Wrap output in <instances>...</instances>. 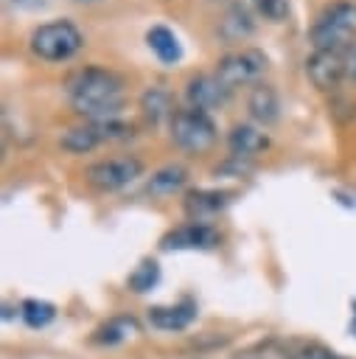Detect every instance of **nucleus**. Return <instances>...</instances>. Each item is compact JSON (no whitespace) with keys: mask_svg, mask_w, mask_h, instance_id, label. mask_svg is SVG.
Masks as SVG:
<instances>
[{"mask_svg":"<svg viewBox=\"0 0 356 359\" xmlns=\"http://www.w3.org/2000/svg\"><path fill=\"white\" fill-rule=\"evenodd\" d=\"M90 123L95 126L101 143L104 140H129L135 135V126L126 123L123 118H104V121H90Z\"/></svg>","mask_w":356,"mask_h":359,"instance_id":"nucleus-23","label":"nucleus"},{"mask_svg":"<svg viewBox=\"0 0 356 359\" xmlns=\"http://www.w3.org/2000/svg\"><path fill=\"white\" fill-rule=\"evenodd\" d=\"M342 56H345V76H348V81H356V42L342 48Z\"/></svg>","mask_w":356,"mask_h":359,"instance_id":"nucleus-25","label":"nucleus"},{"mask_svg":"<svg viewBox=\"0 0 356 359\" xmlns=\"http://www.w3.org/2000/svg\"><path fill=\"white\" fill-rule=\"evenodd\" d=\"M219 241H221V236L213 224L188 222V224L168 230L160 238V250H165V252H171V250H213V247H219Z\"/></svg>","mask_w":356,"mask_h":359,"instance_id":"nucleus-8","label":"nucleus"},{"mask_svg":"<svg viewBox=\"0 0 356 359\" xmlns=\"http://www.w3.org/2000/svg\"><path fill=\"white\" fill-rule=\"evenodd\" d=\"M20 317H22V323H25L28 328H45L48 323H53L56 306L48 303V300L28 297V300H22V306H20Z\"/></svg>","mask_w":356,"mask_h":359,"instance_id":"nucleus-20","label":"nucleus"},{"mask_svg":"<svg viewBox=\"0 0 356 359\" xmlns=\"http://www.w3.org/2000/svg\"><path fill=\"white\" fill-rule=\"evenodd\" d=\"M356 36V3L353 0H334L328 3L314 25L308 28V42L314 50H342Z\"/></svg>","mask_w":356,"mask_h":359,"instance_id":"nucleus-2","label":"nucleus"},{"mask_svg":"<svg viewBox=\"0 0 356 359\" xmlns=\"http://www.w3.org/2000/svg\"><path fill=\"white\" fill-rule=\"evenodd\" d=\"M227 98H230V90L213 73L191 76L188 84H185V101H188V107H196V109L210 112V109H219Z\"/></svg>","mask_w":356,"mask_h":359,"instance_id":"nucleus-10","label":"nucleus"},{"mask_svg":"<svg viewBox=\"0 0 356 359\" xmlns=\"http://www.w3.org/2000/svg\"><path fill=\"white\" fill-rule=\"evenodd\" d=\"M8 3L17 6V8H25V11H36V8L48 6V0H8Z\"/></svg>","mask_w":356,"mask_h":359,"instance_id":"nucleus-26","label":"nucleus"},{"mask_svg":"<svg viewBox=\"0 0 356 359\" xmlns=\"http://www.w3.org/2000/svg\"><path fill=\"white\" fill-rule=\"evenodd\" d=\"M146 45L163 65H177L182 59V42L168 25H151L146 31Z\"/></svg>","mask_w":356,"mask_h":359,"instance_id":"nucleus-15","label":"nucleus"},{"mask_svg":"<svg viewBox=\"0 0 356 359\" xmlns=\"http://www.w3.org/2000/svg\"><path fill=\"white\" fill-rule=\"evenodd\" d=\"M84 45L81 31L70 20H50L31 31L28 48L42 62H67L73 59Z\"/></svg>","mask_w":356,"mask_h":359,"instance_id":"nucleus-3","label":"nucleus"},{"mask_svg":"<svg viewBox=\"0 0 356 359\" xmlns=\"http://www.w3.org/2000/svg\"><path fill=\"white\" fill-rule=\"evenodd\" d=\"M196 320V303L193 300H179L168 306H151L149 309V323L157 331H182Z\"/></svg>","mask_w":356,"mask_h":359,"instance_id":"nucleus-12","label":"nucleus"},{"mask_svg":"<svg viewBox=\"0 0 356 359\" xmlns=\"http://www.w3.org/2000/svg\"><path fill=\"white\" fill-rule=\"evenodd\" d=\"M252 14L263 17L266 22H283L292 11L289 0H241Z\"/></svg>","mask_w":356,"mask_h":359,"instance_id":"nucleus-22","label":"nucleus"},{"mask_svg":"<svg viewBox=\"0 0 356 359\" xmlns=\"http://www.w3.org/2000/svg\"><path fill=\"white\" fill-rule=\"evenodd\" d=\"M300 359H348V356H339V353L328 351L325 345H317V342H311V345H303V351H300Z\"/></svg>","mask_w":356,"mask_h":359,"instance_id":"nucleus-24","label":"nucleus"},{"mask_svg":"<svg viewBox=\"0 0 356 359\" xmlns=\"http://www.w3.org/2000/svg\"><path fill=\"white\" fill-rule=\"evenodd\" d=\"M269 67V59L261 48H241V50H230L216 62L213 76L233 93L241 84L258 81L263 76V70Z\"/></svg>","mask_w":356,"mask_h":359,"instance_id":"nucleus-5","label":"nucleus"},{"mask_svg":"<svg viewBox=\"0 0 356 359\" xmlns=\"http://www.w3.org/2000/svg\"><path fill=\"white\" fill-rule=\"evenodd\" d=\"M306 76L320 93L336 90L342 81H348L342 50H314L306 59Z\"/></svg>","mask_w":356,"mask_h":359,"instance_id":"nucleus-7","label":"nucleus"},{"mask_svg":"<svg viewBox=\"0 0 356 359\" xmlns=\"http://www.w3.org/2000/svg\"><path fill=\"white\" fill-rule=\"evenodd\" d=\"M73 3H101V0H73Z\"/></svg>","mask_w":356,"mask_h":359,"instance_id":"nucleus-27","label":"nucleus"},{"mask_svg":"<svg viewBox=\"0 0 356 359\" xmlns=\"http://www.w3.org/2000/svg\"><path fill=\"white\" fill-rule=\"evenodd\" d=\"M129 289L135 292V294H143V292H151L157 283H160V264L154 261V258H143L135 269H132V275H129Z\"/></svg>","mask_w":356,"mask_h":359,"instance_id":"nucleus-21","label":"nucleus"},{"mask_svg":"<svg viewBox=\"0 0 356 359\" xmlns=\"http://www.w3.org/2000/svg\"><path fill=\"white\" fill-rule=\"evenodd\" d=\"M168 135L171 140L182 149V151H205L213 146L216 140V121L210 118V112L196 109V107H182L171 115L168 121Z\"/></svg>","mask_w":356,"mask_h":359,"instance_id":"nucleus-4","label":"nucleus"},{"mask_svg":"<svg viewBox=\"0 0 356 359\" xmlns=\"http://www.w3.org/2000/svg\"><path fill=\"white\" fill-rule=\"evenodd\" d=\"M70 107L87 121L121 118L123 109V79L107 67L84 65L73 70L64 81Z\"/></svg>","mask_w":356,"mask_h":359,"instance_id":"nucleus-1","label":"nucleus"},{"mask_svg":"<svg viewBox=\"0 0 356 359\" xmlns=\"http://www.w3.org/2000/svg\"><path fill=\"white\" fill-rule=\"evenodd\" d=\"M185 182H188V168L179 165V163H168L146 180V194L154 196V199H163V196H171V194L182 191Z\"/></svg>","mask_w":356,"mask_h":359,"instance_id":"nucleus-14","label":"nucleus"},{"mask_svg":"<svg viewBox=\"0 0 356 359\" xmlns=\"http://www.w3.org/2000/svg\"><path fill=\"white\" fill-rule=\"evenodd\" d=\"M98 143H101V137H98V132H95V126H93L90 121L81 123V126H70V129L62 132V137H59V146H62L64 151H70V154L93 151Z\"/></svg>","mask_w":356,"mask_h":359,"instance_id":"nucleus-18","label":"nucleus"},{"mask_svg":"<svg viewBox=\"0 0 356 359\" xmlns=\"http://www.w3.org/2000/svg\"><path fill=\"white\" fill-rule=\"evenodd\" d=\"M227 149L233 157L249 160V157L269 149V135L255 123H235L227 135Z\"/></svg>","mask_w":356,"mask_h":359,"instance_id":"nucleus-11","label":"nucleus"},{"mask_svg":"<svg viewBox=\"0 0 356 359\" xmlns=\"http://www.w3.org/2000/svg\"><path fill=\"white\" fill-rule=\"evenodd\" d=\"M249 34H252V11L244 3H238L221 20V36L230 39V42H235V39H244Z\"/></svg>","mask_w":356,"mask_h":359,"instance_id":"nucleus-19","label":"nucleus"},{"mask_svg":"<svg viewBox=\"0 0 356 359\" xmlns=\"http://www.w3.org/2000/svg\"><path fill=\"white\" fill-rule=\"evenodd\" d=\"M135 334H140V323L132 314H118V317H109L104 325L95 328L93 342L95 345H121V342L132 339Z\"/></svg>","mask_w":356,"mask_h":359,"instance_id":"nucleus-17","label":"nucleus"},{"mask_svg":"<svg viewBox=\"0 0 356 359\" xmlns=\"http://www.w3.org/2000/svg\"><path fill=\"white\" fill-rule=\"evenodd\" d=\"M247 109H249V118L255 123H261V126L278 123V118H280V95H278V90L272 84L258 81L252 87L249 98H247Z\"/></svg>","mask_w":356,"mask_h":359,"instance_id":"nucleus-13","label":"nucleus"},{"mask_svg":"<svg viewBox=\"0 0 356 359\" xmlns=\"http://www.w3.org/2000/svg\"><path fill=\"white\" fill-rule=\"evenodd\" d=\"M233 191H216V188H196L188 191L182 199V210L191 222H210L216 213H221L233 202Z\"/></svg>","mask_w":356,"mask_h":359,"instance_id":"nucleus-9","label":"nucleus"},{"mask_svg":"<svg viewBox=\"0 0 356 359\" xmlns=\"http://www.w3.org/2000/svg\"><path fill=\"white\" fill-rule=\"evenodd\" d=\"M140 112H143V118H146L151 126H160L163 121H171V115H174L177 109H174V104H171V93H168L165 87L154 84V87L143 90V95H140Z\"/></svg>","mask_w":356,"mask_h":359,"instance_id":"nucleus-16","label":"nucleus"},{"mask_svg":"<svg viewBox=\"0 0 356 359\" xmlns=\"http://www.w3.org/2000/svg\"><path fill=\"white\" fill-rule=\"evenodd\" d=\"M140 174H143V163L137 157H132V154L98 160V163H90L84 168V180L95 191H121V188L132 185Z\"/></svg>","mask_w":356,"mask_h":359,"instance_id":"nucleus-6","label":"nucleus"}]
</instances>
